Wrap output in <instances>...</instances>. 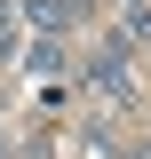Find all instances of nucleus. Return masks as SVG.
<instances>
[{"instance_id":"1","label":"nucleus","mask_w":151,"mask_h":159,"mask_svg":"<svg viewBox=\"0 0 151 159\" xmlns=\"http://www.w3.org/2000/svg\"><path fill=\"white\" fill-rule=\"evenodd\" d=\"M88 88L95 96H112V103H127L135 96V64H127V40H103V48H88Z\"/></svg>"},{"instance_id":"2","label":"nucleus","mask_w":151,"mask_h":159,"mask_svg":"<svg viewBox=\"0 0 151 159\" xmlns=\"http://www.w3.org/2000/svg\"><path fill=\"white\" fill-rule=\"evenodd\" d=\"M88 0H24V40H64V24L80 16Z\"/></svg>"},{"instance_id":"3","label":"nucleus","mask_w":151,"mask_h":159,"mask_svg":"<svg viewBox=\"0 0 151 159\" xmlns=\"http://www.w3.org/2000/svg\"><path fill=\"white\" fill-rule=\"evenodd\" d=\"M24 64H32V80H48L64 64V40H24Z\"/></svg>"},{"instance_id":"4","label":"nucleus","mask_w":151,"mask_h":159,"mask_svg":"<svg viewBox=\"0 0 151 159\" xmlns=\"http://www.w3.org/2000/svg\"><path fill=\"white\" fill-rule=\"evenodd\" d=\"M0 159H8V143H0Z\"/></svg>"}]
</instances>
